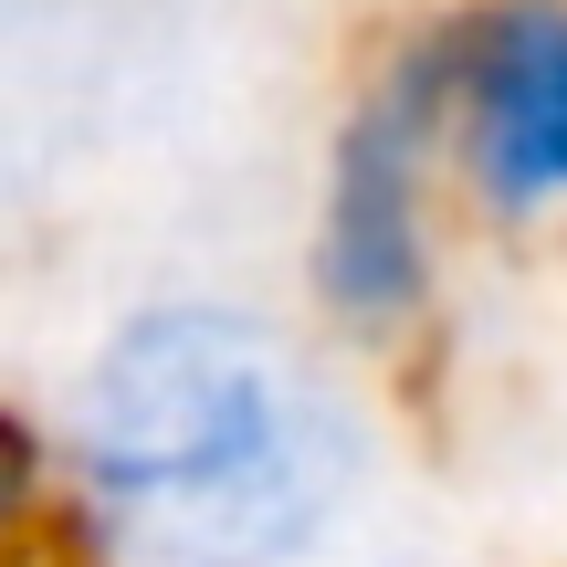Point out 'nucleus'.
Instances as JSON below:
<instances>
[{
  "mask_svg": "<svg viewBox=\"0 0 567 567\" xmlns=\"http://www.w3.org/2000/svg\"><path fill=\"white\" fill-rule=\"evenodd\" d=\"M42 431L74 567H337L389 463L368 368L221 284L116 305Z\"/></svg>",
  "mask_w": 567,
  "mask_h": 567,
  "instance_id": "f257e3e1",
  "label": "nucleus"
},
{
  "mask_svg": "<svg viewBox=\"0 0 567 567\" xmlns=\"http://www.w3.org/2000/svg\"><path fill=\"white\" fill-rule=\"evenodd\" d=\"M452 252L463 210L442 168V53L431 11H410L347 63V95L316 137L295 221V326L347 368L421 358L452 316Z\"/></svg>",
  "mask_w": 567,
  "mask_h": 567,
  "instance_id": "f03ea898",
  "label": "nucleus"
},
{
  "mask_svg": "<svg viewBox=\"0 0 567 567\" xmlns=\"http://www.w3.org/2000/svg\"><path fill=\"white\" fill-rule=\"evenodd\" d=\"M452 210L494 243L567 231V0H431Z\"/></svg>",
  "mask_w": 567,
  "mask_h": 567,
  "instance_id": "7ed1b4c3",
  "label": "nucleus"
},
{
  "mask_svg": "<svg viewBox=\"0 0 567 567\" xmlns=\"http://www.w3.org/2000/svg\"><path fill=\"white\" fill-rule=\"evenodd\" d=\"M63 557V494H53V431L32 400L0 389V567Z\"/></svg>",
  "mask_w": 567,
  "mask_h": 567,
  "instance_id": "20e7f679",
  "label": "nucleus"
},
{
  "mask_svg": "<svg viewBox=\"0 0 567 567\" xmlns=\"http://www.w3.org/2000/svg\"><path fill=\"white\" fill-rule=\"evenodd\" d=\"M42 567H74V557H42Z\"/></svg>",
  "mask_w": 567,
  "mask_h": 567,
  "instance_id": "39448f33",
  "label": "nucleus"
}]
</instances>
